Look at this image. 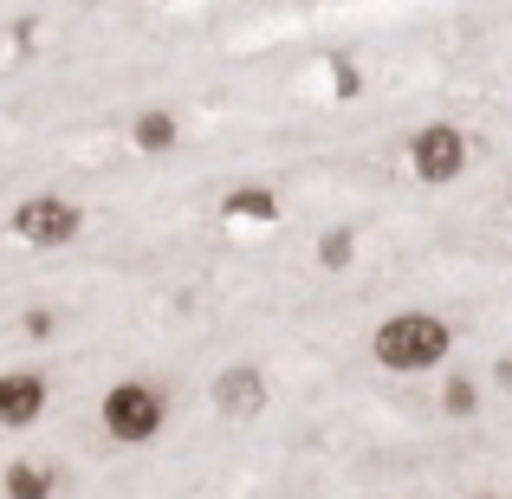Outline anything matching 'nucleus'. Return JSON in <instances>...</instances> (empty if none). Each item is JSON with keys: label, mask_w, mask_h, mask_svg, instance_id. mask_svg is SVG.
Masks as SVG:
<instances>
[{"label": "nucleus", "mask_w": 512, "mask_h": 499, "mask_svg": "<svg viewBox=\"0 0 512 499\" xmlns=\"http://www.w3.org/2000/svg\"><path fill=\"white\" fill-rule=\"evenodd\" d=\"M448 350H454V331L441 325L435 312H402V318H389V325H376V363H383V370H402V376L435 370Z\"/></svg>", "instance_id": "1"}, {"label": "nucleus", "mask_w": 512, "mask_h": 499, "mask_svg": "<svg viewBox=\"0 0 512 499\" xmlns=\"http://www.w3.org/2000/svg\"><path fill=\"white\" fill-rule=\"evenodd\" d=\"M163 396H156L150 383H117L111 396H104V435L124 441V448H137V441H150L156 428H163Z\"/></svg>", "instance_id": "2"}, {"label": "nucleus", "mask_w": 512, "mask_h": 499, "mask_svg": "<svg viewBox=\"0 0 512 499\" xmlns=\"http://www.w3.org/2000/svg\"><path fill=\"white\" fill-rule=\"evenodd\" d=\"M78 221H85V214L59 195H33V201L13 208V234H20L26 247H65V240H78Z\"/></svg>", "instance_id": "3"}, {"label": "nucleus", "mask_w": 512, "mask_h": 499, "mask_svg": "<svg viewBox=\"0 0 512 499\" xmlns=\"http://www.w3.org/2000/svg\"><path fill=\"white\" fill-rule=\"evenodd\" d=\"M409 163H415V175H422L428 188H441V182H454V175L467 169V137L454 124H428L422 137L409 143Z\"/></svg>", "instance_id": "4"}, {"label": "nucleus", "mask_w": 512, "mask_h": 499, "mask_svg": "<svg viewBox=\"0 0 512 499\" xmlns=\"http://www.w3.org/2000/svg\"><path fill=\"white\" fill-rule=\"evenodd\" d=\"M39 409H46V376H33V370L0 376V428H26V422H39Z\"/></svg>", "instance_id": "5"}, {"label": "nucleus", "mask_w": 512, "mask_h": 499, "mask_svg": "<svg viewBox=\"0 0 512 499\" xmlns=\"http://www.w3.org/2000/svg\"><path fill=\"white\" fill-rule=\"evenodd\" d=\"M260 402H266L260 370H247V363H240V370H227V376H221V409H227V415H253Z\"/></svg>", "instance_id": "6"}, {"label": "nucleus", "mask_w": 512, "mask_h": 499, "mask_svg": "<svg viewBox=\"0 0 512 499\" xmlns=\"http://www.w3.org/2000/svg\"><path fill=\"white\" fill-rule=\"evenodd\" d=\"M221 214H227V221H273L279 201L266 195V188H234V195L221 201Z\"/></svg>", "instance_id": "7"}, {"label": "nucleus", "mask_w": 512, "mask_h": 499, "mask_svg": "<svg viewBox=\"0 0 512 499\" xmlns=\"http://www.w3.org/2000/svg\"><path fill=\"white\" fill-rule=\"evenodd\" d=\"M7 499H52V474H39V467H7Z\"/></svg>", "instance_id": "8"}, {"label": "nucleus", "mask_w": 512, "mask_h": 499, "mask_svg": "<svg viewBox=\"0 0 512 499\" xmlns=\"http://www.w3.org/2000/svg\"><path fill=\"white\" fill-rule=\"evenodd\" d=\"M137 143H143V150H169V143H175V117L169 111H143L137 117Z\"/></svg>", "instance_id": "9"}, {"label": "nucleus", "mask_w": 512, "mask_h": 499, "mask_svg": "<svg viewBox=\"0 0 512 499\" xmlns=\"http://www.w3.org/2000/svg\"><path fill=\"white\" fill-rule=\"evenodd\" d=\"M441 396H448V415H474V383H467V376H454Z\"/></svg>", "instance_id": "10"}, {"label": "nucleus", "mask_w": 512, "mask_h": 499, "mask_svg": "<svg viewBox=\"0 0 512 499\" xmlns=\"http://www.w3.org/2000/svg\"><path fill=\"white\" fill-rule=\"evenodd\" d=\"M318 260H325V266H350V234H344V227H338V234H325Z\"/></svg>", "instance_id": "11"}, {"label": "nucleus", "mask_w": 512, "mask_h": 499, "mask_svg": "<svg viewBox=\"0 0 512 499\" xmlns=\"http://www.w3.org/2000/svg\"><path fill=\"white\" fill-rule=\"evenodd\" d=\"M487 499H493V493H487Z\"/></svg>", "instance_id": "12"}]
</instances>
